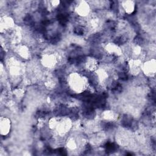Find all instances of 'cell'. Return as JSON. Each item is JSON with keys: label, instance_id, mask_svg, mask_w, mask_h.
I'll list each match as a JSON object with an SVG mask.
<instances>
[{"label": "cell", "instance_id": "obj_1", "mask_svg": "<svg viewBox=\"0 0 156 156\" xmlns=\"http://www.w3.org/2000/svg\"><path fill=\"white\" fill-rule=\"evenodd\" d=\"M69 81L72 89L77 92H80L85 88L86 83L84 80V77L79 74H74L71 75Z\"/></svg>", "mask_w": 156, "mask_h": 156}, {"label": "cell", "instance_id": "obj_2", "mask_svg": "<svg viewBox=\"0 0 156 156\" xmlns=\"http://www.w3.org/2000/svg\"><path fill=\"white\" fill-rule=\"evenodd\" d=\"M75 10L79 16L85 17L89 14L90 5L86 1H79L76 6Z\"/></svg>", "mask_w": 156, "mask_h": 156}, {"label": "cell", "instance_id": "obj_3", "mask_svg": "<svg viewBox=\"0 0 156 156\" xmlns=\"http://www.w3.org/2000/svg\"><path fill=\"white\" fill-rule=\"evenodd\" d=\"M155 65L154 59L147 62L143 66V70L146 74L148 76H152L155 72Z\"/></svg>", "mask_w": 156, "mask_h": 156}, {"label": "cell", "instance_id": "obj_4", "mask_svg": "<svg viewBox=\"0 0 156 156\" xmlns=\"http://www.w3.org/2000/svg\"><path fill=\"white\" fill-rule=\"evenodd\" d=\"M10 129V121L6 118L1 119V133L2 135H6Z\"/></svg>", "mask_w": 156, "mask_h": 156}, {"label": "cell", "instance_id": "obj_5", "mask_svg": "<svg viewBox=\"0 0 156 156\" xmlns=\"http://www.w3.org/2000/svg\"><path fill=\"white\" fill-rule=\"evenodd\" d=\"M122 7L126 13H132L135 9V2L131 1H127L122 2Z\"/></svg>", "mask_w": 156, "mask_h": 156}]
</instances>
